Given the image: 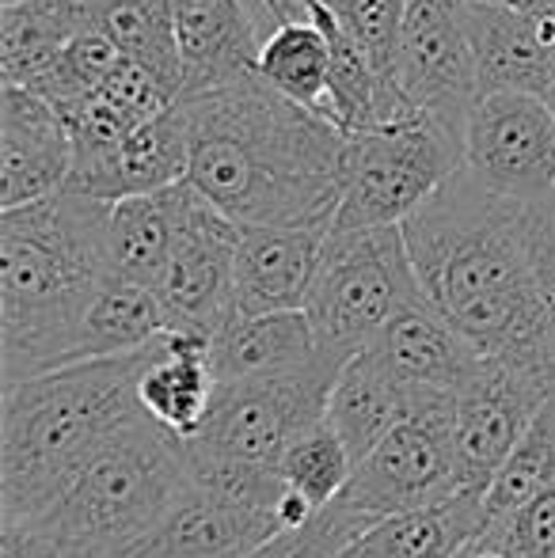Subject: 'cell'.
Returning a JSON list of instances; mask_svg holds the SVG:
<instances>
[{
	"mask_svg": "<svg viewBox=\"0 0 555 558\" xmlns=\"http://www.w3.org/2000/svg\"><path fill=\"white\" fill-rule=\"evenodd\" d=\"M350 35L362 43V50L370 53L373 69L385 81L388 92L400 96L396 88V61H400V27H403V0H342L335 8ZM403 99V96H400ZM408 104V99H403Z\"/></svg>",
	"mask_w": 555,
	"mask_h": 558,
	"instance_id": "33",
	"label": "cell"
},
{
	"mask_svg": "<svg viewBox=\"0 0 555 558\" xmlns=\"http://www.w3.org/2000/svg\"><path fill=\"white\" fill-rule=\"evenodd\" d=\"M73 175V133L50 99L0 88V209L61 191Z\"/></svg>",
	"mask_w": 555,
	"mask_h": 558,
	"instance_id": "16",
	"label": "cell"
},
{
	"mask_svg": "<svg viewBox=\"0 0 555 558\" xmlns=\"http://www.w3.org/2000/svg\"><path fill=\"white\" fill-rule=\"evenodd\" d=\"M331 221L309 225H240L237 243V312L304 308L316 281Z\"/></svg>",
	"mask_w": 555,
	"mask_h": 558,
	"instance_id": "17",
	"label": "cell"
},
{
	"mask_svg": "<svg viewBox=\"0 0 555 558\" xmlns=\"http://www.w3.org/2000/svg\"><path fill=\"white\" fill-rule=\"evenodd\" d=\"M217 380H252V376L301 373L324 361L304 308L293 312H260L240 316L232 312L229 324L209 342ZM331 365V361H327Z\"/></svg>",
	"mask_w": 555,
	"mask_h": 558,
	"instance_id": "21",
	"label": "cell"
},
{
	"mask_svg": "<svg viewBox=\"0 0 555 558\" xmlns=\"http://www.w3.org/2000/svg\"><path fill=\"white\" fill-rule=\"evenodd\" d=\"M544 104H548L552 114H555V65H552V84H548V96H544Z\"/></svg>",
	"mask_w": 555,
	"mask_h": 558,
	"instance_id": "40",
	"label": "cell"
},
{
	"mask_svg": "<svg viewBox=\"0 0 555 558\" xmlns=\"http://www.w3.org/2000/svg\"><path fill=\"white\" fill-rule=\"evenodd\" d=\"M548 407H552V411H555V388H552V399H548Z\"/></svg>",
	"mask_w": 555,
	"mask_h": 558,
	"instance_id": "42",
	"label": "cell"
},
{
	"mask_svg": "<svg viewBox=\"0 0 555 558\" xmlns=\"http://www.w3.org/2000/svg\"><path fill=\"white\" fill-rule=\"evenodd\" d=\"M214 391L217 373L209 361V338L164 331L160 350L145 365L137 384V399L148 418L168 434L191 441L206 426Z\"/></svg>",
	"mask_w": 555,
	"mask_h": 558,
	"instance_id": "22",
	"label": "cell"
},
{
	"mask_svg": "<svg viewBox=\"0 0 555 558\" xmlns=\"http://www.w3.org/2000/svg\"><path fill=\"white\" fill-rule=\"evenodd\" d=\"M464 168V137L419 111L350 133L331 228L403 225Z\"/></svg>",
	"mask_w": 555,
	"mask_h": 558,
	"instance_id": "7",
	"label": "cell"
},
{
	"mask_svg": "<svg viewBox=\"0 0 555 558\" xmlns=\"http://www.w3.org/2000/svg\"><path fill=\"white\" fill-rule=\"evenodd\" d=\"M327 73H331V50L312 15L304 12L275 20V31L263 38L260 50L263 81L281 96L327 114Z\"/></svg>",
	"mask_w": 555,
	"mask_h": 558,
	"instance_id": "27",
	"label": "cell"
},
{
	"mask_svg": "<svg viewBox=\"0 0 555 558\" xmlns=\"http://www.w3.org/2000/svg\"><path fill=\"white\" fill-rule=\"evenodd\" d=\"M160 338L145 350L73 361L8 384L0 403V529L50 509L145 414L137 384Z\"/></svg>",
	"mask_w": 555,
	"mask_h": 558,
	"instance_id": "4",
	"label": "cell"
},
{
	"mask_svg": "<svg viewBox=\"0 0 555 558\" xmlns=\"http://www.w3.org/2000/svg\"><path fill=\"white\" fill-rule=\"evenodd\" d=\"M403 228L419 289L487 357L555 368V324L536 293L529 206L464 168Z\"/></svg>",
	"mask_w": 555,
	"mask_h": 558,
	"instance_id": "1",
	"label": "cell"
},
{
	"mask_svg": "<svg viewBox=\"0 0 555 558\" xmlns=\"http://www.w3.org/2000/svg\"><path fill=\"white\" fill-rule=\"evenodd\" d=\"M503 4H536V0H503Z\"/></svg>",
	"mask_w": 555,
	"mask_h": 558,
	"instance_id": "41",
	"label": "cell"
},
{
	"mask_svg": "<svg viewBox=\"0 0 555 558\" xmlns=\"http://www.w3.org/2000/svg\"><path fill=\"white\" fill-rule=\"evenodd\" d=\"M373 517L362 513L354 501H347L339 494L335 501H327L312 521L297 524V529H281L267 539L263 547H255L248 558H335L354 544L362 532L373 529Z\"/></svg>",
	"mask_w": 555,
	"mask_h": 558,
	"instance_id": "32",
	"label": "cell"
},
{
	"mask_svg": "<svg viewBox=\"0 0 555 558\" xmlns=\"http://www.w3.org/2000/svg\"><path fill=\"white\" fill-rule=\"evenodd\" d=\"M483 494L457 490L442 501L385 517L358 536V547L370 558H457L483 536Z\"/></svg>",
	"mask_w": 555,
	"mask_h": 558,
	"instance_id": "23",
	"label": "cell"
},
{
	"mask_svg": "<svg viewBox=\"0 0 555 558\" xmlns=\"http://www.w3.org/2000/svg\"><path fill=\"white\" fill-rule=\"evenodd\" d=\"M529 255H533L536 293L555 324V202L529 206Z\"/></svg>",
	"mask_w": 555,
	"mask_h": 558,
	"instance_id": "35",
	"label": "cell"
},
{
	"mask_svg": "<svg viewBox=\"0 0 555 558\" xmlns=\"http://www.w3.org/2000/svg\"><path fill=\"white\" fill-rule=\"evenodd\" d=\"M396 88L415 114L442 118L464 137L468 114L480 99L468 0H403Z\"/></svg>",
	"mask_w": 555,
	"mask_h": 558,
	"instance_id": "12",
	"label": "cell"
},
{
	"mask_svg": "<svg viewBox=\"0 0 555 558\" xmlns=\"http://www.w3.org/2000/svg\"><path fill=\"white\" fill-rule=\"evenodd\" d=\"M335 558H370V555H365L362 547H358V539H354V544H350L347 551H342V555H335Z\"/></svg>",
	"mask_w": 555,
	"mask_h": 558,
	"instance_id": "39",
	"label": "cell"
},
{
	"mask_svg": "<svg viewBox=\"0 0 555 558\" xmlns=\"http://www.w3.org/2000/svg\"><path fill=\"white\" fill-rule=\"evenodd\" d=\"M464 558H514V555H503V551H495V547L472 544V547H468V555H464Z\"/></svg>",
	"mask_w": 555,
	"mask_h": 558,
	"instance_id": "37",
	"label": "cell"
},
{
	"mask_svg": "<svg viewBox=\"0 0 555 558\" xmlns=\"http://www.w3.org/2000/svg\"><path fill=\"white\" fill-rule=\"evenodd\" d=\"M555 483V411L544 403V411L536 414V422L529 426V434L521 437L518 448L503 460V468L495 471L491 486L483 490V509H487V524L506 521L510 513H518L521 506L544 494Z\"/></svg>",
	"mask_w": 555,
	"mask_h": 558,
	"instance_id": "29",
	"label": "cell"
},
{
	"mask_svg": "<svg viewBox=\"0 0 555 558\" xmlns=\"http://www.w3.org/2000/svg\"><path fill=\"white\" fill-rule=\"evenodd\" d=\"M186 171H191V130H186L183 107L176 104L164 114L141 122L111 153L73 163L65 186L92 194V198L119 202L186 183Z\"/></svg>",
	"mask_w": 555,
	"mask_h": 558,
	"instance_id": "18",
	"label": "cell"
},
{
	"mask_svg": "<svg viewBox=\"0 0 555 558\" xmlns=\"http://www.w3.org/2000/svg\"><path fill=\"white\" fill-rule=\"evenodd\" d=\"M183 99L260 73L263 38L240 0H176Z\"/></svg>",
	"mask_w": 555,
	"mask_h": 558,
	"instance_id": "20",
	"label": "cell"
},
{
	"mask_svg": "<svg viewBox=\"0 0 555 558\" xmlns=\"http://www.w3.org/2000/svg\"><path fill=\"white\" fill-rule=\"evenodd\" d=\"M552 388L555 368L487 357L483 373L460 391L449 414L460 490H487L503 460L518 448V441L536 422V414L552 399Z\"/></svg>",
	"mask_w": 555,
	"mask_h": 558,
	"instance_id": "11",
	"label": "cell"
},
{
	"mask_svg": "<svg viewBox=\"0 0 555 558\" xmlns=\"http://www.w3.org/2000/svg\"><path fill=\"white\" fill-rule=\"evenodd\" d=\"M96 27L111 35L122 58L148 65L183 99V61L176 38V0H96Z\"/></svg>",
	"mask_w": 555,
	"mask_h": 558,
	"instance_id": "28",
	"label": "cell"
},
{
	"mask_svg": "<svg viewBox=\"0 0 555 558\" xmlns=\"http://www.w3.org/2000/svg\"><path fill=\"white\" fill-rule=\"evenodd\" d=\"M419 296L422 289L400 225L331 228L304 312L324 361L342 368Z\"/></svg>",
	"mask_w": 555,
	"mask_h": 558,
	"instance_id": "6",
	"label": "cell"
},
{
	"mask_svg": "<svg viewBox=\"0 0 555 558\" xmlns=\"http://www.w3.org/2000/svg\"><path fill=\"white\" fill-rule=\"evenodd\" d=\"M267 4V12L275 15V20H286V15H301V12H293V4L289 0H263Z\"/></svg>",
	"mask_w": 555,
	"mask_h": 558,
	"instance_id": "36",
	"label": "cell"
},
{
	"mask_svg": "<svg viewBox=\"0 0 555 558\" xmlns=\"http://www.w3.org/2000/svg\"><path fill=\"white\" fill-rule=\"evenodd\" d=\"M111 202L73 186L0 209V380L73 365L96 289L107 281Z\"/></svg>",
	"mask_w": 555,
	"mask_h": 558,
	"instance_id": "3",
	"label": "cell"
},
{
	"mask_svg": "<svg viewBox=\"0 0 555 558\" xmlns=\"http://www.w3.org/2000/svg\"><path fill=\"white\" fill-rule=\"evenodd\" d=\"M164 331H168V324H164L160 301H156L153 289L107 274V281L92 296L88 316H84L81 357L76 361L145 350Z\"/></svg>",
	"mask_w": 555,
	"mask_h": 558,
	"instance_id": "26",
	"label": "cell"
},
{
	"mask_svg": "<svg viewBox=\"0 0 555 558\" xmlns=\"http://www.w3.org/2000/svg\"><path fill=\"white\" fill-rule=\"evenodd\" d=\"M289 4H293V12H301V15H304V8H309V4H327V8H339L342 0H289Z\"/></svg>",
	"mask_w": 555,
	"mask_h": 558,
	"instance_id": "38",
	"label": "cell"
},
{
	"mask_svg": "<svg viewBox=\"0 0 555 558\" xmlns=\"http://www.w3.org/2000/svg\"><path fill=\"white\" fill-rule=\"evenodd\" d=\"M237 243L240 225L225 217L191 183L176 186V235L156 281L164 324L176 335L209 338L237 312Z\"/></svg>",
	"mask_w": 555,
	"mask_h": 558,
	"instance_id": "9",
	"label": "cell"
},
{
	"mask_svg": "<svg viewBox=\"0 0 555 558\" xmlns=\"http://www.w3.org/2000/svg\"><path fill=\"white\" fill-rule=\"evenodd\" d=\"M191 130L186 183L237 225L335 221L347 133L260 73L179 99Z\"/></svg>",
	"mask_w": 555,
	"mask_h": 558,
	"instance_id": "2",
	"label": "cell"
},
{
	"mask_svg": "<svg viewBox=\"0 0 555 558\" xmlns=\"http://www.w3.org/2000/svg\"><path fill=\"white\" fill-rule=\"evenodd\" d=\"M275 532V509L240 506L191 483L134 558H248Z\"/></svg>",
	"mask_w": 555,
	"mask_h": 558,
	"instance_id": "19",
	"label": "cell"
},
{
	"mask_svg": "<svg viewBox=\"0 0 555 558\" xmlns=\"http://www.w3.org/2000/svg\"><path fill=\"white\" fill-rule=\"evenodd\" d=\"M449 407L411 411L350 475L342 498L354 501L373 521L403 509H419L460 490L453 460Z\"/></svg>",
	"mask_w": 555,
	"mask_h": 558,
	"instance_id": "13",
	"label": "cell"
},
{
	"mask_svg": "<svg viewBox=\"0 0 555 558\" xmlns=\"http://www.w3.org/2000/svg\"><path fill=\"white\" fill-rule=\"evenodd\" d=\"M475 544L495 547V551L514 558H555V483L544 494H536L529 506H521L518 513L491 524Z\"/></svg>",
	"mask_w": 555,
	"mask_h": 558,
	"instance_id": "34",
	"label": "cell"
},
{
	"mask_svg": "<svg viewBox=\"0 0 555 558\" xmlns=\"http://www.w3.org/2000/svg\"><path fill=\"white\" fill-rule=\"evenodd\" d=\"M362 353L400 384L403 396L411 399V411L426 407L453 411L460 391L487 365V353L460 335L426 296L396 312Z\"/></svg>",
	"mask_w": 555,
	"mask_h": 558,
	"instance_id": "14",
	"label": "cell"
},
{
	"mask_svg": "<svg viewBox=\"0 0 555 558\" xmlns=\"http://www.w3.org/2000/svg\"><path fill=\"white\" fill-rule=\"evenodd\" d=\"M464 171L503 198L555 202L552 107L526 92H483L464 125Z\"/></svg>",
	"mask_w": 555,
	"mask_h": 558,
	"instance_id": "10",
	"label": "cell"
},
{
	"mask_svg": "<svg viewBox=\"0 0 555 558\" xmlns=\"http://www.w3.org/2000/svg\"><path fill=\"white\" fill-rule=\"evenodd\" d=\"M122 61V50L111 43V35L99 27H84L61 50L58 65L46 73V81L35 88V96L50 99L61 114L69 107H76L81 99H88L107 76L114 73V65ZM31 92V88H27Z\"/></svg>",
	"mask_w": 555,
	"mask_h": 558,
	"instance_id": "31",
	"label": "cell"
},
{
	"mask_svg": "<svg viewBox=\"0 0 555 558\" xmlns=\"http://www.w3.org/2000/svg\"><path fill=\"white\" fill-rule=\"evenodd\" d=\"M411 414V399L403 388L373 365L365 353L342 365L327 396V422L342 437L354 468L373 452L403 418Z\"/></svg>",
	"mask_w": 555,
	"mask_h": 558,
	"instance_id": "24",
	"label": "cell"
},
{
	"mask_svg": "<svg viewBox=\"0 0 555 558\" xmlns=\"http://www.w3.org/2000/svg\"><path fill=\"white\" fill-rule=\"evenodd\" d=\"M186 486V441L141 414L50 509L0 529V558H134Z\"/></svg>",
	"mask_w": 555,
	"mask_h": 558,
	"instance_id": "5",
	"label": "cell"
},
{
	"mask_svg": "<svg viewBox=\"0 0 555 558\" xmlns=\"http://www.w3.org/2000/svg\"><path fill=\"white\" fill-rule=\"evenodd\" d=\"M176 235V186L111 202L107 217V266L114 278L156 289Z\"/></svg>",
	"mask_w": 555,
	"mask_h": 558,
	"instance_id": "25",
	"label": "cell"
},
{
	"mask_svg": "<svg viewBox=\"0 0 555 558\" xmlns=\"http://www.w3.org/2000/svg\"><path fill=\"white\" fill-rule=\"evenodd\" d=\"M278 471L289 490L304 494L312 506L324 509L327 501H335L347 490L350 475H354V460H350L347 445H342V437L335 434V426L324 414V418H316L309 429H301L293 437Z\"/></svg>",
	"mask_w": 555,
	"mask_h": 558,
	"instance_id": "30",
	"label": "cell"
},
{
	"mask_svg": "<svg viewBox=\"0 0 555 558\" xmlns=\"http://www.w3.org/2000/svg\"><path fill=\"white\" fill-rule=\"evenodd\" d=\"M0 4H15V0H0Z\"/></svg>",
	"mask_w": 555,
	"mask_h": 558,
	"instance_id": "43",
	"label": "cell"
},
{
	"mask_svg": "<svg viewBox=\"0 0 555 558\" xmlns=\"http://www.w3.org/2000/svg\"><path fill=\"white\" fill-rule=\"evenodd\" d=\"M475 81L483 92H526L548 96L555 65V0L503 4L468 0Z\"/></svg>",
	"mask_w": 555,
	"mask_h": 558,
	"instance_id": "15",
	"label": "cell"
},
{
	"mask_svg": "<svg viewBox=\"0 0 555 558\" xmlns=\"http://www.w3.org/2000/svg\"><path fill=\"white\" fill-rule=\"evenodd\" d=\"M339 373L342 368L319 361L301 373L217 380L206 426L186 445L202 456L278 468L293 437L327 414V396Z\"/></svg>",
	"mask_w": 555,
	"mask_h": 558,
	"instance_id": "8",
	"label": "cell"
}]
</instances>
